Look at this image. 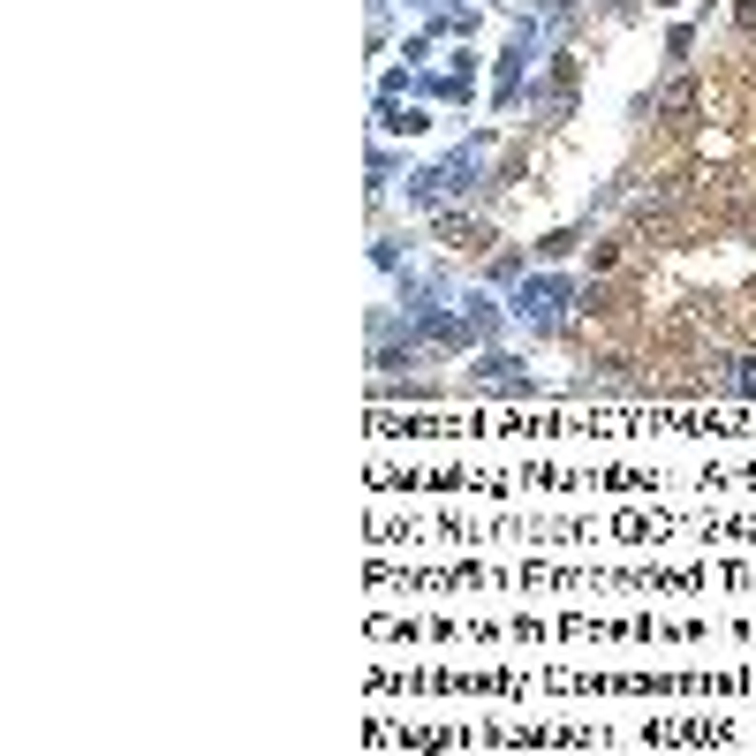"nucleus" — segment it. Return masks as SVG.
Instances as JSON below:
<instances>
[{
	"mask_svg": "<svg viewBox=\"0 0 756 756\" xmlns=\"http://www.w3.org/2000/svg\"><path fill=\"white\" fill-rule=\"evenodd\" d=\"M431 121L416 114V106H401V99H378V137H424Z\"/></svg>",
	"mask_w": 756,
	"mask_h": 756,
	"instance_id": "obj_2",
	"label": "nucleus"
},
{
	"mask_svg": "<svg viewBox=\"0 0 756 756\" xmlns=\"http://www.w3.org/2000/svg\"><path fill=\"white\" fill-rule=\"evenodd\" d=\"M567 303H590L583 288H575V280H560V273H545V265H537L530 280H522L515 288V303H507V318H522V326H537V333H552L567 318Z\"/></svg>",
	"mask_w": 756,
	"mask_h": 756,
	"instance_id": "obj_1",
	"label": "nucleus"
},
{
	"mask_svg": "<svg viewBox=\"0 0 756 756\" xmlns=\"http://www.w3.org/2000/svg\"><path fill=\"white\" fill-rule=\"evenodd\" d=\"M658 114H666V121H688V114H696V91H688V84H673L666 99H658Z\"/></svg>",
	"mask_w": 756,
	"mask_h": 756,
	"instance_id": "obj_6",
	"label": "nucleus"
},
{
	"mask_svg": "<svg viewBox=\"0 0 756 756\" xmlns=\"http://www.w3.org/2000/svg\"><path fill=\"white\" fill-rule=\"evenodd\" d=\"M477 378H484V386H530V378L515 371V356H499V348H492V356L477 363Z\"/></svg>",
	"mask_w": 756,
	"mask_h": 756,
	"instance_id": "obj_4",
	"label": "nucleus"
},
{
	"mask_svg": "<svg viewBox=\"0 0 756 756\" xmlns=\"http://www.w3.org/2000/svg\"><path fill=\"white\" fill-rule=\"evenodd\" d=\"M575 242H583V227H560V235H545V242H537V265H560Z\"/></svg>",
	"mask_w": 756,
	"mask_h": 756,
	"instance_id": "obj_5",
	"label": "nucleus"
},
{
	"mask_svg": "<svg viewBox=\"0 0 756 756\" xmlns=\"http://www.w3.org/2000/svg\"><path fill=\"white\" fill-rule=\"evenodd\" d=\"M462 333H469V341H492V333H499L492 295H462Z\"/></svg>",
	"mask_w": 756,
	"mask_h": 756,
	"instance_id": "obj_3",
	"label": "nucleus"
}]
</instances>
